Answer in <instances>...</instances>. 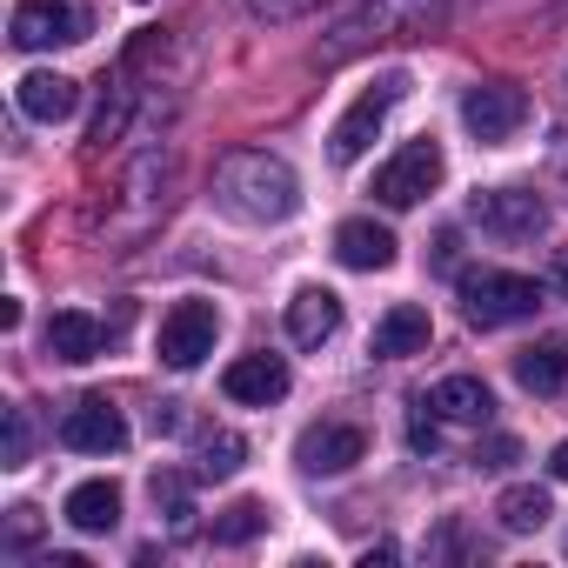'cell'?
<instances>
[{"mask_svg":"<svg viewBox=\"0 0 568 568\" xmlns=\"http://www.w3.org/2000/svg\"><path fill=\"white\" fill-rule=\"evenodd\" d=\"M214 201H221L234 221L267 227V221H288V214L302 207V181H295L288 161H274V154H261V148H234V154L214 168Z\"/></svg>","mask_w":568,"mask_h":568,"instance_id":"1","label":"cell"},{"mask_svg":"<svg viewBox=\"0 0 568 568\" xmlns=\"http://www.w3.org/2000/svg\"><path fill=\"white\" fill-rule=\"evenodd\" d=\"M448 0H368L362 14H348L328 41H322V61H348V54H368L375 41H408V34H428L442 28Z\"/></svg>","mask_w":568,"mask_h":568,"instance_id":"2","label":"cell"},{"mask_svg":"<svg viewBox=\"0 0 568 568\" xmlns=\"http://www.w3.org/2000/svg\"><path fill=\"white\" fill-rule=\"evenodd\" d=\"M462 308L475 328H508V322H528L541 308V281L528 274H508V267H468L462 274Z\"/></svg>","mask_w":568,"mask_h":568,"instance_id":"3","label":"cell"},{"mask_svg":"<svg viewBox=\"0 0 568 568\" xmlns=\"http://www.w3.org/2000/svg\"><path fill=\"white\" fill-rule=\"evenodd\" d=\"M402 94H408V74H382V81H375V88H368V94H362L342 121H335L328 154H335L342 168H348V161H362V154L375 148V134H382V121H388V108H395Z\"/></svg>","mask_w":568,"mask_h":568,"instance_id":"4","label":"cell"},{"mask_svg":"<svg viewBox=\"0 0 568 568\" xmlns=\"http://www.w3.org/2000/svg\"><path fill=\"white\" fill-rule=\"evenodd\" d=\"M442 174H448L442 148H435V141H408L395 161H382L375 201H382V207H415V201H428V194L442 187Z\"/></svg>","mask_w":568,"mask_h":568,"instance_id":"5","label":"cell"},{"mask_svg":"<svg viewBox=\"0 0 568 568\" xmlns=\"http://www.w3.org/2000/svg\"><path fill=\"white\" fill-rule=\"evenodd\" d=\"M214 335H221V308L214 302H174L161 315V362L168 368H201L214 355Z\"/></svg>","mask_w":568,"mask_h":568,"instance_id":"6","label":"cell"},{"mask_svg":"<svg viewBox=\"0 0 568 568\" xmlns=\"http://www.w3.org/2000/svg\"><path fill=\"white\" fill-rule=\"evenodd\" d=\"M88 41V0H21L14 8V48H74Z\"/></svg>","mask_w":568,"mask_h":568,"instance_id":"7","label":"cell"},{"mask_svg":"<svg viewBox=\"0 0 568 568\" xmlns=\"http://www.w3.org/2000/svg\"><path fill=\"white\" fill-rule=\"evenodd\" d=\"M462 121H468V134H475L481 148H501V141H515V134L528 128V94H521V88H508V81L468 88Z\"/></svg>","mask_w":568,"mask_h":568,"instance_id":"8","label":"cell"},{"mask_svg":"<svg viewBox=\"0 0 568 568\" xmlns=\"http://www.w3.org/2000/svg\"><path fill=\"white\" fill-rule=\"evenodd\" d=\"M61 442L74 455H121L128 448V422H121V408L108 395H81L68 408V422H61Z\"/></svg>","mask_w":568,"mask_h":568,"instance_id":"9","label":"cell"},{"mask_svg":"<svg viewBox=\"0 0 568 568\" xmlns=\"http://www.w3.org/2000/svg\"><path fill=\"white\" fill-rule=\"evenodd\" d=\"M362 455H368V435H362L355 422H315V428H302V442H295L302 475H348Z\"/></svg>","mask_w":568,"mask_h":568,"instance_id":"10","label":"cell"},{"mask_svg":"<svg viewBox=\"0 0 568 568\" xmlns=\"http://www.w3.org/2000/svg\"><path fill=\"white\" fill-rule=\"evenodd\" d=\"M475 221L501 241H535L548 227V207L528 187H495V194H475Z\"/></svg>","mask_w":568,"mask_h":568,"instance_id":"11","label":"cell"},{"mask_svg":"<svg viewBox=\"0 0 568 568\" xmlns=\"http://www.w3.org/2000/svg\"><path fill=\"white\" fill-rule=\"evenodd\" d=\"M221 388H227V402L267 408V402L288 395V362H281V355H241V362H227Z\"/></svg>","mask_w":568,"mask_h":568,"instance_id":"12","label":"cell"},{"mask_svg":"<svg viewBox=\"0 0 568 568\" xmlns=\"http://www.w3.org/2000/svg\"><path fill=\"white\" fill-rule=\"evenodd\" d=\"M335 261L342 267H355V274H382V267H395V234L382 227V221H342L335 227Z\"/></svg>","mask_w":568,"mask_h":568,"instance_id":"13","label":"cell"},{"mask_svg":"<svg viewBox=\"0 0 568 568\" xmlns=\"http://www.w3.org/2000/svg\"><path fill=\"white\" fill-rule=\"evenodd\" d=\"M428 335H435L428 308H422V302H395V308H388V315L375 322V355H382V362L422 355V348H428Z\"/></svg>","mask_w":568,"mask_h":568,"instance_id":"14","label":"cell"},{"mask_svg":"<svg viewBox=\"0 0 568 568\" xmlns=\"http://www.w3.org/2000/svg\"><path fill=\"white\" fill-rule=\"evenodd\" d=\"M14 101H21V114H28V121H68V114L81 108V88H74L68 74H48V68H34V74H21Z\"/></svg>","mask_w":568,"mask_h":568,"instance_id":"15","label":"cell"},{"mask_svg":"<svg viewBox=\"0 0 568 568\" xmlns=\"http://www.w3.org/2000/svg\"><path fill=\"white\" fill-rule=\"evenodd\" d=\"M335 328H342V295H335V288H302V295L288 302V335H295L302 348H322Z\"/></svg>","mask_w":568,"mask_h":568,"instance_id":"16","label":"cell"},{"mask_svg":"<svg viewBox=\"0 0 568 568\" xmlns=\"http://www.w3.org/2000/svg\"><path fill=\"white\" fill-rule=\"evenodd\" d=\"M442 422H462V428H481L488 415H495V395H488V382H475V375H448L435 395H422Z\"/></svg>","mask_w":568,"mask_h":568,"instance_id":"17","label":"cell"},{"mask_svg":"<svg viewBox=\"0 0 568 568\" xmlns=\"http://www.w3.org/2000/svg\"><path fill=\"white\" fill-rule=\"evenodd\" d=\"M515 382H521L528 395H561V388H568V335H548V342L521 348V355H515Z\"/></svg>","mask_w":568,"mask_h":568,"instance_id":"18","label":"cell"},{"mask_svg":"<svg viewBox=\"0 0 568 568\" xmlns=\"http://www.w3.org/2000/svg\"><path fill=\"white\" fill-rule=\"evenodd\" d=\"M101 342H108V328H101L94 315H81V308H61V315L48 322V355H54V362H94Z\"/></svg>","mask_w":568,"mask_h":568,"instance_id":"19","label":"cell"},{"mask_svg":"<svg viewBox=\"0 0 568 568\" xmlns=\"http://www.w3.org/2000/svg\"><path fill=\"white\" fill-rule=\"evenodd\" d=\"M61 515H68L81 535H108V528H121V488H114V481H81Z\"/></svg>","mask_w":568,"mask_h":568,"instance_id":"20","label":"cell"},{"mask_svg":"<svg viewBox=\"0 0 568 568\" xmlns=\"http://www.w3.org/2000/svg\"><path fill=\"white\" fill-rule=\"evenodd\" d=\"M495 515H501V528H508V535H528V528H541V521L555 515V501H548V488L521 481V488H501Z\"/></svg>","mask_w":568,"mask_h":568,"instance_id":"21","label":"cell"},{"mask_svg":"<svg viewBox=\"0 0 568 568\" xmlns=\"http://www.w3.org/2000/svg\"><path fill=\"white\" fill-rule=\"evenodd\" d=\"M261 528H267V501H234V508L214 515V541H221V548H241V541H254Z\"/></svg>","mask_w":568,"mask_h":568,"instance_id":"22","label":"cell"},{"mask_svg":"<svg viewBox=\"0 0 568 568\" xmlns=\"http://www.w3.org/2000/svg\"><path fill=\"white\" fill-rule=\"evenodd\" d=\"M34 455V415L28 408H8V442H0V468H28Z\"/></svg>","mask_w":568,"mask_h":568,"instance_id":"23","label":"cell"},{"mask_svg":"<svg viewBox=\"0 0 568 568\" xmlns=\"http://www.w3.org/2000/svg\"><path fill=\"white\" fill-rule=\"evenodd\" d=\"M241 455H247V442L221 428V435H207V442H201V475H234V468H241Z\"/></svg>","mask_w":568,"mask_h":568,"instance_id":"24","label":"cell"},{"mask_svg":"<svg viewBox=\"0 0 568 568\" xmlns=\"http://www.w3.org/2000/svg\"><path fill=\"white\" fill-rule=\"evenodd\" d=\"M154 501L168 508V521H174V528H187V515H194V508H187V481H181V475H154Z\"/></svg>","mask_w":568,"mask_h":568,"instance_id":"25","label":"cell"},{"mask_svg":"<svg viewBox=\"0 0 568 568\" xmlns=\"http://www.w3.org/2000/svg\"><path fill=\"white\" fill-rule=\"evenodd\" d=\"M254 14H267V21H302V14H315L322 0H247Z\"/></svg>","mask_w":568,"mask_h":568,"instance_id":"26","label":"cell"},{"mask_svg":"<svg viewBox=\"0 0 568 568\" xmlns=\"http://www.w3.org/2000/svg\"><path fill=\"white\" fill-rule=\"evenodd\" d=\"M34 535H41V515H34V508H8V541H14V548H28Z\"/></svg>","mask_w":568,"mask_h":568,"instance_id":"27","label":"cell"},{"mask_svg":"<svg viewBox=\"0 0 568 568\" xmlns=\"http://www.w3.org/2000/svg\"><path fill=\"white\" fill-rule=\"evenodd\" d=\"M408 442H415V448H422V455H428V448H435V442H442V435H435V422H428V415H415V422H408Z\"/></svg>","mask_w":568,"mask_h":568,"instance_id":"28","label":"cell"},{"mask_svg":"<svg viewBox=\"0 0 568 568\" xmlns=\"http://www.w3.org/2000/svg\"><path fill=\"white\" fill-rule=\"evenodd\" d=\"M481 468H501V462H515V442H488V455H475Z\"/></svg>","mask_w":568,"mask_h":568,"instance_id":"29","label":"cell"},{"mask_svg":"<svg viewBox=\"0 0 568 568\" xmlns=\"http://www.w3.org/2000/svg\"><path fill=\"white\" fill-rule=\"evenodd\" d=\"M548 468H555V481H568V442H561V448L548 455Z\"/></svg>","mask_w":568,"mask_h":568,"instance_id":"30","label":"cell"},{"mask_svg":"<svg viewBox=\"0 0 568 568\" xmlns=\"http://www.w3.org/2000/svg\"><path fill=\"white\" fill-rule=\"evenodd\" d=\"M555 288L568 295V254H555Z\"/></svg>","mask_w":568,"mask_h":568,"instance_id":"31","label":"cell"}]
</instances>
